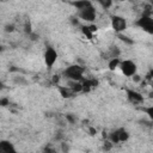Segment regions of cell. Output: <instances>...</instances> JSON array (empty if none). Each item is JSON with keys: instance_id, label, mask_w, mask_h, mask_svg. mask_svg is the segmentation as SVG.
I'll list each match as a JSON object with an SVG mask.
<instances>
[{"instance_id": "8fae6325", "label": "cell", "mask_w": 153, "mask_h": 153, "mask_svg": "<svg viewBox=\"0 0 153 153\" xmlns=\"http://www.w3.org/2000/svg\"><path fill=\"white\" fill-rule=\"evenodd\" d=\"M72 5H73L74 7H76V8L80 11V10H82V8H85V7L90 6V5H92V2H91V1H87V0H84V1H73Z\"/></svg>"}, {"instance_id": "8992f818", "label": "cell", "mask_w": 153, "mask_h": 153, "mask_svg": "<svg viewBox=\"0 0 153 153\" xmlns=\"http://www.w3.org/2000/svg\"><path fill=\"white\" fill-rule=\"evenodd\" d=\"M96 14H97V12H96V8L93 7V5H90L79 11V17L85 22H93L96 19Z\"/></svg>"}, {"instance_id": "7402d4cb", "label": "cell", "mask_w": 153, "mask_h": 153, "mask_svg": "<svg viewBox=\"0 0 153 153\" xmlns=\"http://www.w3.org/2000/svg\"><path fill=\"white\" fill-rule=\"evenodd\" d=\"M0 50H1V45H0Z\"/></svg>"}, {"instance_id": "6da1fadb", "label": "cell", "mask_w": 153, "mask_h": 153, "mask_svg": "<svg viewBox=\"0 0 153 153\" xmlns=\"http://www.w3.org/2000/svg\"><path fill=\"white\" fill-rule=\"evenodd\" d=\"M65 76L72 81H80L82 79V74H84V68L79 65H71L69 67H67L63 72Z\"/></svg>"}, {"instance_id": "44dd1931", "label": "cell", "mask_w": 153, "mask_h": 153, "mask_svg": "<svg viewBox=\"0 0 153 153\" xmlns=\"http://www.w3.org/2000/svg\"><path fill=\"white\" fill-rule=\"evenodd\" d=\"M4 88H5V85H4V84L0 81V90H4Z\"/></svg>"}, {"instance_id": "30bf717a", "label": "cell", "mask_w": 153, "mask_h": 153, "mask_svg": "<svg viewBox=\"0 0 153 153\" xmlns=\"http://www.w3.org/2000/svg\"><path fill=\"white\" fill-rule=\"evenodd\" d=\"M97 84H98V81L97 80H93V79H88V80H84V82H81V91H84V92H88V91H91L93 87H96L97 86Z\"/></svg>"}, {"instance_id": "ac0fdd59", "label": "cell", "mask_w": 153, "mask_h": 153, "mask_svg": "<svg viewBox=\"0 0 153 153\" xmlns=\"http://www.w3.org/2000/svg\"><path fill=\"white\" fill-rule=\"evenodd\" d=\"M13 27H14L13 25H7V26H6V29H5V31H7V32L10 31V32H11V31H13V30H14Z\"/></svg>"}, {"instance_id": "4fadbf2b", "label": "cell", "mask_w": 153, "mask_h": 153, "mask_svg": "<svg viewBox=\"0 0 153 153\" xmlns=\"http://www.w3.org/2000/svg\"><path fill=\"white\" fill-rule=\"evenodd\" d=\"M120 59L118 57H112L111 60H110V62H109V69L110 71H114L115 68H117L118 66H120Z\"/></svg>"}, {"instance_id": "e0dca14e", "label": "cell", "mask_w": 153, "mask_h": 153, "mask_svg": "<svg viewBox=\"0 0 153 153\" xmlns=\"http://www.w3.org/2000/svg\"><path fill=\"white\" fill-rule=\"evenodd\" d=\"M120 38H121L122 41H126V42H128V43H133V41L128 39V37H126V36H123V35H120Z\"/></svg>"}, {"instance_id": "ba28073f", "label": "cell", "mask_w": 153, "mask_h": 153, "mask_svg": "<svg viewBox=\"0 0 153 153\" xmlns=\"http://www.w3.org/2000/svg\"><path fill=\"white\" fill-rule=\"evenodd\" d=\"M127 98L133 104H140L143 102V96L135 90H127Z\"/></svg>"}, {"instance_id": "9a60e30c", "label": "cell", "mask_w": 153, "mask_h": 153, "mask_svg": "<svg viewBox=\"0 0 153 153\" xmlns=\"http://www.w3.org/2000/svg\"><path fill=\"white\" fill-rule=\"evenodd\" d=\"M81 29H82V32H84L88 38H92V31L90 30V27H88V26H82Z\"/></svg>"}, {"instance_id": "9c48e42d", "label": "cell", "mask_w": 153, "mask_h": 153, "mask_svg": "<svg viewBox=\"0 0 153 153\" xmlns=\"http://www.w3.org/2000/svg\"><path fill=\"white\" fill-rule=\"evenodd\" d=\"M0 153H17V151L12 142H10L7 140H1L0 141Z\"/></svg>"}, {"instance_id": "ffe728a7", "label": "cell", "mask_w": 153, "mask_h": 153, "mask_svg": "<svg viewBox=\"0 0 153 153\" xmlns=\"http://www.w3.org/2000/svg\"><path fill=\"white\" fill-rule=\"evenodd\" d=\"M56 81H59V76L57 75H54V82H56Z\"/></svg>"}, {"instance_id": "7c38bea8", "label": "cell", "mask_w": 153, "mask_h": 153, "mask_svg": "<svg viewBox=\"0 0 153 153\" xmlns=\"http://www.w3.org/2000/svg\"><path fill=\"white\" fill-rule=\"evenodd\" d=\"M59 90H60V93L63 98H71L73 96V92L71 91L69 87H60Z\"/></svg>"}, {"instance_id": "d6986e66", "label": "cell", "mask_w": 153, "mask_h": 153, "mask_svg": "<svg viewBox=\"0 0 153 153\" xmlns=\"http://www.w3.org/2000/svg\"><path fill=\"white\" fill-rule=\"evenodd\" d=\"M66 117H67V120H68V121H69L71 123H73V122H74V118L72 117V115H67Z\"/></svg>"}, {"instance_id": "7a4b0ae2", "label": "cell", "mask_w": 153, "mask_h": 153, "mask_svg": "<svg viewBox=\"0 0 153 153\" xmlns=\"http://www.w3.org/2000/svg\"><path fill=\"white\" fill-rule=\"evenodd\" d=\"M122 71V73L126 75V76H133L136 74V63L131 60H124V61H121L120 62V66H118Z\"/></svg>"}, {"instance_id": "277c9868", "label": "cell", "mask_w": 153, "mask_h": 153, "mask_svg": "<svg viewBox=\"0 0 153 153\" xmlns=\"http://www.w3.org/2000/svg\"><path fill=\"white\" fill-rule=\"evenodd\" d=\"M136 25L139 27H141L142 30H145L146 32H148V33L153 32V19L148 14H143L140 19H137Z\"/></svg>"}, {"instance_id": "52a82bcc", "label": "cell", "mask_w": 153, "mask_h": 153, "mask_svg": "<svg viewBox=\"0 0 153 153\" xmlns=\"http://www.w3.org/2000/svg\"><path fill=\"white\" fill-rule=\"evenodd\" d=\"M56 60H57V53H56V50L54 48H51V47L47 48V50L44 53V62H45V66L48 68H51L54 66V63L56 62Z\"/></svg>"}, {"instance_id": "2e32d148", "label": "cell", "mask_w": 153, "mask_h": 153, "mask_svg": "<svg viewBox=\"0 0 153 153\" xmlns=\"http://www.w3.org/2000/svg\"><path fill=\"white\" fill-rule=\"evenodd\" d=\"M99 4H100L104 8H108L109 6H111V5H112V2H111V1H99Z\"/></svg>"}, {"instance_id": "5b68a950", "label": "cell", "mask_w": 153, "mask_h": 153, "mask_svg": "<svg viewBox=\"0 0 153 153\" xmlns=\"http://www.w3.org/2000/svg\"><path fill=\"white\" fill-rule=\"evenodd\" d=\"M111 26L116 32L121 33L127 29V20L121 16H112L111 17Z\"/></svg>"}, {"instance_id": "3957f363", "label": "cell", "mask_w": 153, "mask_h": 153, "mask_svg": "<svg viewBox=\"0 0 153 153\" xmlns=\"http://www.w3.org/2000/svg\"><path fill=\"white\" fill-rule=\"evenodd\" d=\"M109 139H110V142L111 143H118V142H124L129 139V133L123 129V128H120L115 131H112L110 135H109Z\"/></svg>"}, {"instance_id": "5bb4252c", "label": "cell", "mask_w": 153, "mask_h": 153, "mask_svg": "<svg viewBox=\"0 0 153 153\" xmlns=\"http://www.w3.org/2000/svg\"><path fill=\"white\" fill-rule=\"evenodd\" d=\"M69 88L71 91L74 93V92H80L82 88H81V84L79 81H72V84L69 85Z\"/></svg>"}]
</instances>
